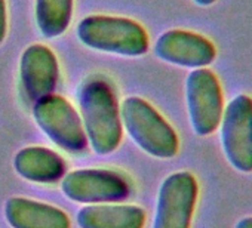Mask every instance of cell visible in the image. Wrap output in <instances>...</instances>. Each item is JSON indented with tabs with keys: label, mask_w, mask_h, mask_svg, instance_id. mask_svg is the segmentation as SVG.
<instances>
[{
	"label": "cell",
	"mask_w": 252,
	"mask_h": 228,
	"mask_svg": "<svg viewBox=\"0 0 252 228\" xmlns=\"http://www.w3.org/2000/svg\"><path fill=\"white\" fill-rule=\"evenodd\" d=\"M82 123L86 138L96 154L105 156L122 142V119L116 93L102 77H89L79 95Z\"/></svg>",
	"instance_id": "6da1fadb"
},
{
	"label": "cell",
	"mask_w": 252,
	"mask_h": 228,
	"mask_svg": "<svg viewBox=\"0 0 252 228\" xmlns=\"http://www.w3.org/2000/svg\"><path fill=\"white\" fill-rule=\"evenodd\" d=\"M122 126L134 142L147 154L158 159H171L180 150V140L174 128L146 99L129 96L120 107Z\"/></svg>",
	"instance_id": "7a4b0ae2"
},
{
	"label": "cell",
	"mask_w": 252,
	"mask_h": 228,
	"mask_svg": "<svg viewBox=\"0 0 252 228\" xmlns=\"http://www.w3.org/2000/svg\"><path fill=\"white\" fill-rule=\"evenodd\" d=\"M79 40L95 51L122 55L141 57L149 51V34L134 20L123 17L91 15L77 26Z\"/></svg>",
	"instance_id": "3957f363"
},
{
	"label": "cell",
	"mask_w": 252,
	"mask_h": 228,
	"mask_svg": "<svg viewBox=\"0 0 252 228\" xmlns=\"http://www.w3.org/2000/svg\"><path fill=\"white\" fill-rule=\"evenodd\" d=\"M33 117L45 135L67 153L86 150L88 138L82 119L74 107L60 95H48L33 105Z\"/></svg>",
	"instance_id": "277c9868"
},
{
	"label": "cell",
	"mask_w": 252,
	"mask_h": 228,
	"mask_svg": "<svg viewBox=\"0 0 252 228\" xmlns=\"http://www.w3.org/2000/svg\"><path fill=\"white\" fill-rule=\"evenodd\" d=\"M220 141L230 166L252 173V96L239 93L224 107Z\"/></svg>",
	"instance_id": "5b68a950"
},
{
	"label": "cell",
	"mask_w": 252,
	"mask_h": 228,
	"mask_svg": "<svg viewBox=\"0 0 252 228\" xmlns=\"http://www.w3.org/2000/svg\"><path fill=\"white\" fill-rule=\"evenodd\" d=\"M186 102L196 135L208 137L220 128L225 105L220 80L212 70L197 68L187 76Z\"/></svg>",
	"instance_id": "8992f818"
},
{
	"label": "cell",
	"mask_w": 252,
	"mask_h": 228,
	"mask_svg": "<svg viewBox=\"0 0 252 228\" xmlns=\"http://www.w3.org/2000/svg\"><path fill=\"white\" fill-rule=\"evenodd\" d=\"M199 185L193 173L174 172L159 188L153 228H190Z\"/></svg>",
	"instance_id": "52a82bcc"
},
{
	"label": "cell",
	"mask_w": 252,
	"mask_h": 228,
	"mask_svg": "<svg viewBox=\"0 0 252 228\" xmlns=\"http://www.w3.org/2000/svg\"><path fill=\"white\" fill-rule=\"evenodd\" d=\"M63 193L83 204L117 203L129 196V184L120 173L105 169H79L64 175Z\"/></svg>",
	"instance_id": "ba28073f"
},
{
	"label": "cell",
	"mask_w": 252,
	"mask_h": 228,
	"mask_svg": "<svg viewBox=\"0 0 252 228\" xmlns=\"http://www.w3.org/2000/svg\"><path fill=\"white\" fill-rule=\"evenodd\" d=\"M155 54L165 62L183 68H206L217 58L215 45L205 36L190 30H168L155 45Z\"/></svg>",
	"instance_id": "9c48e42d"
},
{
	"label": "cell",
	"mask_w": 252,
	"mask_h": 228,
	"mask_svg": "<svg viewBox=\"0 0 252 228\" xmlns=\"http://www.w3.org/2000/svg\"><path fill=\"white\" fill-rule=\"evenodd\" d=\"M20 76L23 90L33 104L51 95L60 77L58 59L54 51L45 45L29 46L21 57Z\"/></svg>",
	"instance_id": "30bf717a"
},
{
	"label": "cell",
	"mask_w": 252,
	"mask_h": 228,
	"mask_svg": "<svg viewBox=\"0 0 252 228\" xmlns=\"http://www.w3.org/2000/svg\"><path fill=\"white\" fill-rule=\"evenodd\" d=\"M5 215L12 228H70V218L61 209L26 197H11Z\"/></svg>",
	"instance_id": "8fae6325"
},
{
	"label": "cell",
	"mask_w": 252,
	"mask_h": 228,
	"mask_svg": "<svg viewBox=\"0 0 252 228\" xmlns=\"http://www.w3.org/2000/svg\"><path fill=\"white\" fill-rule=\"evenodd\" d=\"M146 212L134 204H88L77 212L80 228H143Z\"/></svg>",
	"instance_id": "7c38bea8"
},
{
	"label": "cell",
	"mask_w": 252,
	"mask_h": 228,
	"mask_svg": "<svg viewBox=\"0 0 252 228\" xmlns=\"http://www.w3.org/2000/svg\"><path fill=\"white\" fill-rule=\"evenodd\" d=\"M14 168L24 179L39 184H52L65 175L63 157L45 147H27L20 150L14 159Z\"/></svg>",
	"instance_id": "4fadbf2b"
},
{
	"label": "cell",
	"mask_w": 252,
	"mask_h": 228,
	"mask_svg": "<svg viewBox=\"0 0 252 228\" xmlns=\"http://www.w3.org/2000/svg\"><path fill=\"white\" fill-rule=\"evenodd\" d=\"M71 15L73 0H36V23L48 39L61 36L68 28Z\"/></svg>",
	"instance_id": "5bb4252c"
},
{
	"label": "cell",
	"mask_w": 252,
	"mask_h": 228,
	"mask_svg": "<svg viewBox=\"0 0 252 228\" xmlns=\"http://www.w3.org/2000/svg\"><path fill=\"white\" fill-rule=\"evenodd\" d=\"M8 30V17H6V2L0 0V45L3 43Z\"/></svg>",
	"instance_id": "9a60e30c"
},
{
	"label": "cell",
	"mask_w": 252,
	"mask_h": 228,
	"mask_svg": "<svg viewBox=\"0 0 252 228\" xmlns=\"http://www.w3.org/2000/svg\"><path fill=\"white\" fill-rule=\"evenodd\" d=\"M234 228H252V216H245L239 219L234 225Z\"/></svg>",
	"instance_id": "2e32d148"
},
{
	"label": "cell",
	"mask_w": 252,
	"mask_h": 228,
	"mask_svg": "<svg viewBox=\"0 0 252 228\" xmlns=\"http://www.w3.org/2000/svg\"><path fill=\"white\" fill-rule=\"evenodd\" d=\"M193 2H194L197 6H200V8H209V6H212L214 3H217V0H193Z\"/></svg>",
	"instance_id": "e0dca14e"
}]
</instances>
